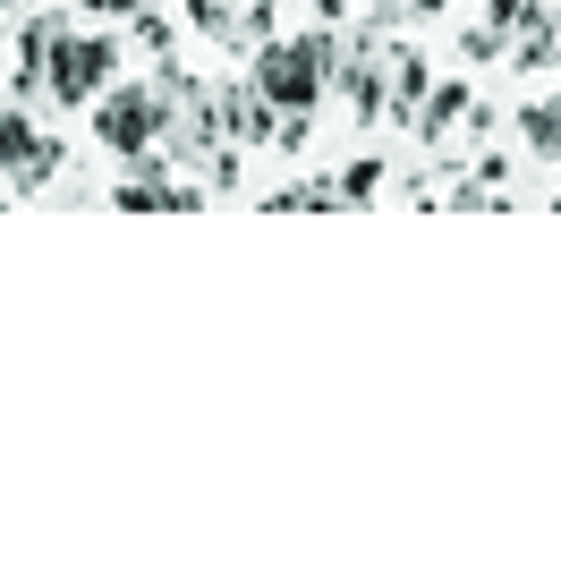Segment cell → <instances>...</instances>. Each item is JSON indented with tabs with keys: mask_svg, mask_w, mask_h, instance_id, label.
Masks as SVG:
<instances>
[{
	"mask_svg": "<svg viewBox=\"0 0 561 561\" xmlns=\"http://www.w3.org/2000/svg\"><path fill=\"white\" fill-rule=\"evenodd\" d=\"M417 103H425V51L391 43V119H417Z\"/></svg>",
	"mask_w": 561,
	"mask_h": 561,
	"instance_id": "7",
	"label": "cell"
},
{
	"mask_svg": "<svg viewBox=\"0 0 561 561\" xmlns=\"http://www.w3.org/2000/svg\"><path fill=\"white\" fill-rule=\"evenodd\" d=\"M341 205V187H280V196H264V213H332Z\"/></svg>",
	"mask_w": 561,
	"mask_h": 561,
	"instance_id": "12",
	"label": "cell"
},
{
	"mask_svg": "<svg viewBox=\"0 0 561 561\" xmlns=\"http://www.w3.org/2000/svg\"><path fill=\"white\" fill-rule=\"evenodd\" d=\"M527 18H536V0H485V26H493V35H502V43L519 35Z\"/></svg>",
	"mask_w": 561,
	"mask_h": 561,
	"instance_id": "14",
	"label": "cell"
},
{
	"mask_svg": "<svg viewBox=\"0 0 561 561\" xmlns=\"http://www.w3.org/2000/svg\"><path fill=\"white\" fill-rule=\"evenodd\" d=\"M0 9H9V0H0Z\"/></svg>",
	"mask_w": 561,
	"mask_h": 561,
	"instance_id": "20",
	"label": "cell"
},
{
	"mask_svg": "<svg viewBox=\"0 0 561 561\" xmlns=\"http://www.w3.org/2000/svg\"><path fill=\"white\" fill-rule=\"evenodd\" d=\"M85 18H145V0H77Z\"/></svg>",
	"mask_w": 561,
	"mask_h": 561,
	"instance_id": "16",
	"label": "cell"
},
{
	"mask_svg": "<svg viewBox=\"0 0 561 561\" xmlns=\"http://www.w3.org/2000/svg\"><path fill=\"white\" fill-rule=\"evenodd\" d=\"M341 187V205H375V187H383V153H366V162H350V171L332 179Z\"/></svg>",
	"mask_w": 561,
	"mask_h": 561,
	"instance_id": "11",
	"label": "cell"
},
{
	"mask_svg": "<svg viewBox=\"0 0 561 561\" xmlns=\"http://www.w3.org/2000/svg\"><path fill=\"white\" fill-rule=\"evenodd\" d=\"M553 213H561V196H553Z\"/></svg>",
	"mask_w": 561,
	"mask_h": 561,
	"instance_id": "19",
	"label": "cell"
},
{
	"mask_svg": "<svg viewBox=\"0 0 561 561\" xmlns=\"http://www.w3.org/2000/svg\"><path fill=\"white\" fill-rule=\"evenodd\" d=\"M519 137H527V153L561 162V94H545V103H527V111H519Z\"/></svg>",
	"mask_w": 561,
	"mask_h": 561,
	"instance_id": "10",
	"label": "cell"
},
{
	"mask_svg": "<svg viewBox=\"0 0 561 561\" xmlns=\"http://www.w3.org/2000/svg\"><path fill=\"white\" fill-rule=\"evenodd\" d=\"M341 94L357 119H391V43L375 51H341Z\"/></svg>",
	"mask_w": 561,
	"mask_h": 561,
	"instance_id": "5",
	"label": "cell"
},
{
	"mask_svg": "<svg viewBox=\"0 0 561 561\" xmlns=\"http://www.w3.org/2000/svg\"><path fill=\"white\" fill-rule=\"evenodd\" d=\"M459 51H468V60H502V51H511V43H502V35H493V26H477V35H468V43H459Z\"/></svg>",
	"mask_w": 561,
	"mask_h": 561,
	"instance_id": "15",
	"label": "cell"
},
{
	"mask_svg": "<svg viewBox=\"0 0 561 561\" xmlns=\"http://www.w3.org/2000/svg\"><path fill=\"white\" fill-rule=\"evenodd\" d=\"M35 119H26V103H18V111H0V179H18V171H26V162H35Z\"/></svg>",
	"mask_w": 561,
	"mask_h": 561,
	"instance_id": "9",
	"label": "cell"
},
{
	"mask_svg": "<svg viewBox=\"0 0 561 561\" xmlns=\"http://www.w3.org/2000/svg\"><path fill=\"white\" fill-rule=\"evenodd\" d=\"M409 9H417V18H434V9H451V0H409Z\"/></svg>",
	"mask_w": 561,
	"mask_h": 561,
	"instance_id": "17",
	"label": "cell"
},
{
	"mask_svg": "<svg viewBox=\"0 0 561 561\" xmlns=\"http://www.w3.org/2000/svg\"><path fill=\"white\" fill-rule=\"evenodd\" d=\"M459 111H468V85H425V103H417V119H409V128H417V137H451L459 128Z\"/></svg>",
	"mask_w": 561,
	"mask_h": 561,
	"instance_id": "8",
	"label": "cell"
},
{
	"mask_svg": "<svg viewBox=\"0 0 561 561\" xmlns=\"http://www.w3.org/2000/svg\"><path fill=\"white\" fill-rule=\"evenodd\" d=\"M553 60H561V18L536 0V18L511 35V69H553Z\"/></svg>",
	"mask_w": 561,
	"mask_h": 561,
	"instance_id": "6",
	"label": "cell"
},
{
	"mask_svg": "<svg viewBox=\"0 0 561 561\" xmlns=\"http://www.w3.org/2000/svg\"><path fill=\"white\" fill-rule=\"evenodd\" d=\"M111 205H119V213H196V205H205V187H179V179H171V153H162V162L145 153L137 171L111 187Z\"/></svg>",
	"mask_w": 561,
	"mask_h": 561,
	"instance_id": "4",
	"label": "cell"
},
{
	"mask_svg": "<svg viewBox=\"0 0 561 561\" xmlns=\"http://www.w3.org/2000/svg\"><path fill=\"white\" fill-rule=\"evenodd\" d=\"M187 9H196V26H205L213 43H230V35H239V26H247V18H239V9H230V0H187Z\"/></svg>",
	"mask_w": 561,
	"mask_h": 561,
	"instance_id": "13",
	"label": "cell"
},
{
	"mask_svg": "<svg viewBox=\"0 0 561 561\" xmlns=\"http://www.w3.org/2000/svg\"><path fill=\"white\" fill-rule=\"evenodd\" d=\"M94 145L119 162H145L162 145V85H111L94 94Z\"/></svg>",
	"mask_w": 561,
	"mask_h": 561,
	"instance_id": "3",
	"label": "cell"
},
{
	"mask_svg": "<svg viewBox=\"0 0 561 561\" xmlns=\"http://www.w3.org/2000/svg\"><path fill=\"white\" fill-rule=\"evenodd\" d=\"M119 85V43L103 26H85V35H60L51 43V77H43V94L60 111H94V94Z\"/></svg>",
	"mask_w": 561,
	"mask_h": 561,
	"instance_id": "2",
	"label": "cell"
},
{
	"mask_svg": "<svg viewBox=\"0 0 561 561\" xmlns=\"http://www.w3.org/2000/svg\"><path fill=\"white\" fill-rule=\"evenodd\" d=\"M316 9H323V18H341V9H350V0H316Z\"/></svg>",
	"mask_w": 561,
	"mask_h": 561,
	"instance_id": "18",
	"label": "cell"
},
{
	"mask_svg": "<svg viewBox=\"0 0 561 561\" xmlns=\"http://www.w3.org/2000/svg\"><path fill=\"white\" fill-rule=\"evenodd\" d=\"M247 77H255V94H264L280 119H307V111L332 94V77H341V43L323 35V26H307V35H264Z\"/></svg>",
	"mask_w": 561,
	"mask_h": 561,
	"instance_id": "1",
	"label": "cell"
}]
</instances>
